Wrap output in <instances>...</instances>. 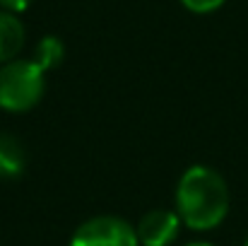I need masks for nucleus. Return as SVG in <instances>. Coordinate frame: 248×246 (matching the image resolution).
<instances>
[{"label":"nucleus","mask_w":248,"mask_h":246,"mask_svg":"<svg viewBox=\"0 0 248 246\" xmlns=\"http://www.w3.org/2000/svg\"><path fill=\"white\" fill-rule=\"evenodd\" d=\"M176 213L181 222L195 232L222 225L229 213V188L222 174L205 164L188 166L176 186Z\"/></svg>","instance_id":"1"},{"label":"nucleus","mask_w":248,"mask_h":246,"mask_svg":"<svg viewBox=\"0 0 248 246\" xmlns=\"http://www.w3.org/2000/svg\"><path fill=\"white\" fill-rule=\"evenodd\" d=\"M138 232L130 222L123 217L113 215H99L82 222L73 239L70 246H138Z\"/></svg>","instance_id":"3"},{"label":"nucleus","mask_w":248,"mask_h":246,"mask_svg":"<svg viewBox=\"0 0 248 246\" xmlns=\"http://www.w3.org/2000/svg\"><path fill=\"white\" fill-rule=\"evenodd\" d=\"M181 5L195 15H207V12H215L224 5V0H181Z\"/></svg>","instance_id":"8"},{"label":"nucleus","mask_w":248,"mask_h":246,"mask_svg":"<svg viewBox=\"0 0 248 246\" xmlns=\"http://www.w3.org/2000/svg\"><path fill=\"white\" fill-rule=\"evenodd\" d=\"M63 58H65V46H63V41L58 36L48 34V36L39 39V44L34 49V63L41 70H46V73L48 70H56L63 63Z\"/></svg>","instance_id":"7"},{"label":"nucleus","mask_w":248,"mask_h":246,"mask_svg":"<svg viewBox=\"0 0 248 246\" xmlns=\"http://www.w3.org/2000/svg\"><path fill=\"white\" fill-rule=\"evenodd\" d=\"M186 246H212V244H207V242H193V244H186Z\"/></svg>","instance_id":"10"},{"label":"nucleus","mask_w":248,"mask_h":246,"mask_svg":"<svg viewBox=\"0 0 248 246\" xmlns=\"http://www.w3.org/2000/svg\"><path fill=\"white\" fill-rule=\"evenodd\" d=\"M46 89V70L34 58H15L0 68V109L24 114L34 109Z\"/></svg>","instance_id":"2"},{"label":"nucleus","mask_w":248,"mask_h":246,"mask_svg":"<svg viewBox=\"0 0 248 246\" xmlns=\"http://www.w3.org/2000/svg\"><path fill=\"white\" fill-rule=\"evenodd\" d=\"M31 5V0H0V7L5 10V12H24L27 7Z\"/></svg>","instance_id":"9"},{"label":"nucleus","mask_w":248,"mask_h":246,"mask_svg":"<svg viewBox=\"0 0 248 246\" xmlns=\"http://www.w3.org/2000/svg\"><path fill=\"white\" fill-rule=\"evenodd\" d=\"M24 46V24L15 12L0 10V66L17 58Z\"/></svg>","instance_id":"5"},{"label":"nucleus","mask_w":248,"mask_h":246,"mask_svg":"<svg viewBox=\"0 0 248 246\" xmlns=\"http://www.w3.org/2000/svg\"><path fill=\"white\" fill-rule=\"evenodd\" d=\"M24 166H27V155L22 143L15 135L0 131V179L22 176Z\"/></svg>","instance_id":"6"},{"label":"nucleus","mask_w":248,"mask_h":246,"mask_svg":"<svg viewBox=\"0 0 248 246\" xmlns=\"http://www.w3.org/2000/svg\"><path fill=\"white\" fill-rule=\"evenodd\" d=\"M181 217L176 210H150L138 222V242L142 246H171L178 237Z\"/></svg>","instance_id":"4"},{"label":"nucleus","mask_w":248,"mask_h":246,"mask_svg":"<svg viewBox=\"0 0 248 246\" xmlns=\"http://www.w3.org/2000/svg\"><path fill=\"white\" fill-rule=\"evenodd\" d=\"M244 246H248V239H246V244H244Z\"/></svg>","instance_id":"11"}]
</instances>
